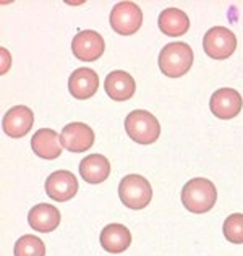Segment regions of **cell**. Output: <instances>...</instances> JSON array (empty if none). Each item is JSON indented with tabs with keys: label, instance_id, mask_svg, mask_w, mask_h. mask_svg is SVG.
Returning a JSON list of instances; mask_svg holds the SVG:
<instances>
[{
	"label": "cell",
	"instance_id": "obj_4",
	"mask_svg": "<svg viewBox=\"0 0 243 256\" xmlns=\"http://www.w3.org/2000/svg\"><path fill=\"white\" fill-rule=\"evenodd\" d=\"M118 196L130 210H143L152 200V188L144 177L136 174L125 175L118 185Z\"/></svg>",
	"mask_w": 243,
	"mask_h": 256
},
{
	"label": "cell",
	"instance_id": "obj_9",
	"mask_svg": "<svg viewBox=\"0 0 243 256\" xmlns=\"http://www.w3.org/2000/svg\"><path fill=\"white\" fill-rule=\"evenodd\" d=\"M78 192V180L70 170H57L46 180L47 196L58 203L72 200Z\"/></svg>",
	"mask_w": 243,
	"mask_h": 256
},
{
	"label": "cell",
	"instance_id": "obj_2",
	"mask_svg": "<svg viewBox=\"0 0 243 256\" xmlns=\"http://www.w3.org/2000/svg\"><path fill=\"white\" fill-rule=\"evenodd\" d=\"M193 65V50L185 42H170L159 54V68L168 78H180Z\"/></svg>",
	"mask_w": 243,
	"mask_h": 256
},
{
	"label": "cell",
	"instance_id": "obj_10",
	"mask_svg": "<svg viewBox=\"0 0 243 256\" xmlns=\"http://www.w3.org/2000/svg\"><path fill=\"white\" fill-rule=\"evenodd\" d=\"M60 140H62V146L65 150L72 152H84L91 150V146L94 144V132L86 124L72 122L64 126Z\"/></svg>",
	"mask_w": 243,
	"mask_h": 256
},
{
	"label": "cell",
	"instance_id": "obj_17",
	"mask_svg": "<svg viewBox=\"0 0 243 256\" xmlns=\"http://www.w3.org/2000/svg\"><path fill=\"white\" fill-rule=\"evenodd\" d=\"M28 222L32 227V230L38 232H52L56 230L60 224V212L56 206L52 204H36L32 206V210L28 214Z\"/></svg>",
	"mask_w": 243,
	"mask_h": 256
},
{
	"label": "cell",
	"instance_id": "obj_5",
	"mask_svg": "<svg viewBox=\"0 0 243 256\" xmlns=\"http://www.w3.org/2000/svg\"><path fill=\"white\" fill-rule=\"evenodd\" d=\"M109 22L112 30L118 34L132 36L143 24V12L134 2H118L110 10Z\"/></svg>",
	"mask_w": 243,
	"mask_h": 256
},
{
	"label": "cell",
	"instance_id": "obj_3",
	"mask_svg": "<svg viewBox=\"0 0 243 256\" xmlns=\"http://www.w3.org/2000/svg\"><path fill=\"white\" fill-rule=\"evenodd\" d=\"M125 130L134 143L152 144L160 136L159 120L148 110H133L125 118Z\"/></svg>",
	"mask_w": 243,
	"mask_h": 256
},
{
	"label": "cell",
	"instance_id": "obj_18",
	"mask_svg": "<svg viewBox=\"0 0 243 256\" xmlns=\"http://www.w3.org/2000/svg\"><path fill=\"white\" fill-rule=\"evenodd\" d=\"M159 30L170 38L184 36L190 30V18L180 8H166L159 15Z\"/></svg>",
	"mask_w": 243,
	"mask_h": 256
},
{
	"label": "cell",
	"instance_id": "obj_16",
	"mask_svg": "<svg viewBox=\"0 0 243 256\" xmlns=\"http://www.w3.org/2000/svg\"><path fill=\"white\" fill-rule=\"evenodd\" d=\"M132 244V234L124 224H109L100 232V245L106 252L118 254L124 253Z\"/></svg>",
	"mask_w": 243,
	"mask_h": 256
},
{
	"label": "cell",
	"instance_id": "obj_14",
	"mask_svg": "<svg viewBox=\"0 0 243 256\" xmlns=\"http://www.w3.org/2000/svg\"><path fill=\"white\" fill-rule=\"evenodd\" d=\"M104 88L107 96L112 100L124 102V100L133 98L134 91H136V83H134L130 73H126L124 70H116L110 72V75H107Z\"/></svg>",
	"mask_w": 243,
	"mask_h": 256
},
{
	"label": "cell",
	"instance_id": "obj_19",
	"mask_svg": "<svg viewBox=\"0 0 243 256\" xmlns=\"http://www.w3.org/2000/svg\"><path fill=\"white\" fill-rule=\"evenodd\" d=\"M15 256H46V245L39 237L23 235L15 244Z\"/></svg>",
	"mask_w": 243,
	"mask_h": 256
},
{
	"label": "cell",
	"instance_id": "obj_6",
	"mask_svg": "<svg viewBox=\"0 0 243 256\" xmlns=\"http://www.w3.org/2000/svg\"><path fill=\"white\" fill-rule=\"evenodd\" d=\"M202 49L214 60H226L237 49V38L224 26H214L202 38Z\"/></svg>",
	"mask_w": 243,
	"mask_h": 256
},
{
	"label": "cell",
	"instance_id": "obj_20",
	"mask_svg": "<svg viewBox=\"0 0 243 256\" xmlns=\"http://www.w3.org/2000/svg\"><path fill=\"white\" fill-rule=\"evenodd\" d=\"M222 232H224V237L230 242V244H243V214L235 212L230 214L224 222V227H222Z\"/></svg>",
	"mask_w": 243,
	"mask_h": 256
},
{
	"label": "cell",
	"instance_id": "obj_1",
	"mask_svg": "<svg viewBox=\"0 0 243 256\" xmlns=\"http://www.w3.org/2000/svg\"><path fill=\"white\" fill-rule=\"evenodd\" d=\"M216 201H218V190L208 178H192L182 188V203L193 214L211 211Z\"/></svg>",
	"mask_w": 243,
	"mask_h": 256
},
{
	"label": "cell",
	"instance_id": "obj_15",
	"mask_svg": "<svg viewBox=\"0 0 243 256\" xmlns=\"http://www.w3.org/2000/svg\"><path fill=\"white\" fill-rule=\"evenodd\" d=\"M80 174L88 184H102L110 175V162L102 154H90L80 162Z\"/></svg>",
	"mask_w": 243,
	"mask_h": 256
},
{
	"label": "cell",
	"instance_id": "obj_8",
	"mask_svg": "<svg viewBox=\"0 0 243 256\" xmlns=\"http://www.w3.org/2000/svg\"><path fill=\"white\" fill-rule=\"evenodd\" d=\"M243 107V99L240 92L232 88H220L216 91L211 100H209V109L218 118L228 120L237 117Z\"/></svg>",
	"mask_w": 243,
	"mask_h": 256
},
{
	"label": "cell",
	"instance_id": "obj_7",
	"mask_svg": "<svg viewBox=\"0 0 243 256\" xmlns=\"http://www.w3.org/2000/svg\"><path fill=\"white\" fill-rule=\"evenodd\" d=\"M106 50L104 38L98 31L84 30L78 32L72 41V52L81 62H96L99 57H102Z\"/></svg>",
	"mask_w": 243,
	"mask_h": 256
},
{
	"label": "cell",
	"instance_id": "obj_11",
	"mask_svg": "<svg viewBox=\"0 0 243 256\" xmlns=\"http://www.w3.org/2000/svg\"><path fill=\"white\" fill-rule=\"evenodd\" d=\"M34 124V114L26 106H15L5 114L4 117V132L10 138H23L28 134Z\"/></svg>",
	"mask_w": 243,
	"mask_h": 256
},
{
	"label": "cell",
	"instance_id": "obj_12",
	"mask_svg": "<svg viewBox=\"0 0 243 256\" xmlns=\"http://www.w3.org/2000/svg\"><path fill=\"white\" fill-rule=\"evenodd\" d=\"M99 88V76L92 68H78L70 75L68 90L72 96L80 100H86L92 98L98 92Z\"/></svg>",
	"mask_w": 243,
	"mask_h": 256
},
{
	"label": "cell",
	"instance_id": "obj_13",
	"mask_svg": "<svg viewBox=\"0 0 243 256\" xmlns=\"http://www.w3.org/2000/svg\"><path fill=\"white\" fill-rule=\"evenodd\" d=\"M31 148L32 152H36V156L52 160L62 154V140L52 128H40L32 134Z\"/></svg>",
	"mask_w": 243,
	"mask_h": 256
}]
</instances>
